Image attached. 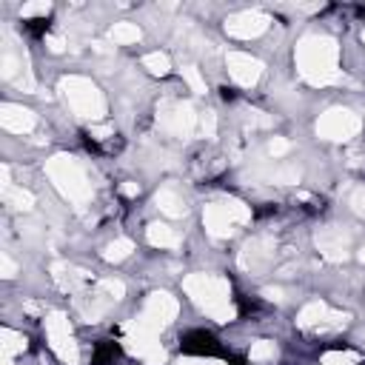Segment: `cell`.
Instances as JSON below:
<instances>
[{
	"label": "cell",
	"instance_id": "cell-12",
	"mask_svg": "<svg viewBox=\"0 0 365 365\" xmlns=\"http://www.w3.org/2000/svg\"><path fill=\"white\" fill-rule=\"evenodd\" d=\"M317 251L328 259V262H345L351 254V231L342 225H322L314 237Z\"/></svg>",
	"mask_w": 365,
	"mask_h": 365
},
{
	"label": "cell",
	"instance_id": "cell-14",
	"mask_svg": "<svg viewBox=\"0 0 365 365\" xmlns=\"http://www.w3.org/2000/svg\"><path fill=\"white\" fill-rule=\"evenodd\" d=\"M274 251H277V240L268 237V234H257V237H251L242 245V251H240V268L242 271H259V268H265L274 259Z\"/></svg>",
	"mask_w": 365,
	"mask_h": 365
},
{
	"label": "cell",
	"instance_id": "cell-16",
	"mask_svg": "<svg viewBox=\"0 0 365 365\" xmlns=\"http://www.w3.org/2000/svg\"><path fill=\"white\" fill-rule=\"evenodd\" d=\"M0 125L11 134H29L37 125V117L31 108H23L17 103H3L0 106Z\"/></svg>",
	"mask_w": 365,
	"mask_h": 365
},
{
	"label": "cell",
	"instance_id": "cell-26",
	"mask_svg": "<svg viewBox=\"0 0 365 365\" xmlns=\"http://www.w3.org/2000/svg\"><path fill=\"white\" fill-rule=\"evenodd\" d=\"M268 177H271V182H279V185H297L302 171H299V165H279Z\"/></svg>",
	"mask_w": 365,
	"mask_h": 365
},
{
	"label": "cell",
	"instance_id": "cell-39",
	"mask_svg": "<svg viewBox=\"0 0 365 365\" xmlns=\"http://www.w3.org/2000/svg\"><path fill=\"white\" fill-rule=\"evenodd\" d=\"M262 297H265V299H271V302H279L285 294H282V288H277V285H274V288H262Z\"/></svg>",
	"mask_w": 365,
	"mask_h": 365
},
{
	"label": "cell",
	"instance_id": "cell-1",
	"mask_svg": "<svg viewBox=\"0 0 365 365\" xmlns=\"http://www.w3.org/2000/svg\"><path fill=\"white\" fill-rule=\"evenodd\" d=\"M297 71L311 86H331L339 80V46L328 34H305L294 51Z\"/></svg>",
	"mask_w": 365,
	"mask_h": 365
},
{
	"label": "cell",
	"instance_id": "cell-7",
	"mask_svg": "<svg viewBox=\"0 0 365 365\" xmlns=\"http://www.w3.org/2000/svg\"><path fill=\"white\" fill-rule=\"evenodd\" d=\"M177 311H180V302H177L168 291H154V294L145 297L143 311L137 314V322H140L145 331H151V334L160 336V331L174 322Z\"/></svg>",
	"mask_w": 365,
	"mask_h": 365
},
{
	"label": "cell",
	"instance_id": "cell-11",
	"mask_svg": "<svg viewBox=\"0 0 365 365\" xmlns=\"http://www.w3.org/2000/svg\"><path fill=\"white\" fill-rule=\"evenodd\" d=\"M348 322V314L331 311L322 299H314L308 305H302V311L297 314V325L302 331H339Z\"/></svg>",
	"mask_w": 365,
	"mask_h": 365
},
{
	"label": "cell",
	"instance_id": "cell-36",
	"mask_svg": "<svg viewBox=\"0 0 365 365\" xmlns=\"http://www.w3.org/2000/svg\"><path fill=\"white\" fill-rule=\"evenodd\" d=\"M348 202H351V208H354L359 217H365V185L354 188V191H351V197H348Z\"/></svg>",
	"mask_w": 365,
	"mask_h": 365
},
{
	"label": "cell",
	"instance_id": "cell-3",
	"mask_svg": "<svg viewBox=\"0 0 365 365\" xmlns=\"http://www.w3.org/2000/svg\"><path fill=\"white\" fill-rule=\"evenodd\" d=\"M46 174H48V180L54 182V188H57L74 208H83V205L91 202L94 191H91L88 174H86V168H83L71 154H54V157L46 163Z\"/></svg>",
	"mask_w": 365,
	"mask_h": 365
},
{
	"label": "cell",
	"instance_id": "cell-2",
	"mask_svg": "<svg viewBox=\"0 0 365 365\" xmlns=\"http://www.w3.org/2000/svg\"><path fill=\"white\" fill-rule=\"evenodd\" d=\"M182 291L211 319H217V322H231L234 319L231 285H228L225 277H220V274H188L182 279Z\"/></svg>",
	"mask_w": 365,
	"mask_h": 365
},
{
	"label": "cell",
	"instance_id": "cell-31",
	"mask_svg": "<svg viewBox=\"0 0 365 365\" xmlns=\"http://www.w3.org/2000/svg\"><path fill=\"white\" fill-rule=\"evenodd\" d=\"M97 288H100V291H106V294H108L114 302L125 297V285H123L120 279H100V282H97Z\"/></svg>",
	"mask_w": 365,
	"mask_h": 365
},
{
	"label": "cell",
	"instance_id": "cell-35",
	"mask_svg": "<svg viewBox=\"0 0 365 365\" xmlns=\"http://www.w3.org/2000/svg\"><path fill=\"white\" fill-rule=\"evenodd\" d=\"M274 120H271V114H265V111H248V128L254 131V128H268Z\"/></svg>",
	"mask_w": 365,
	"mask_h": 365
},
{
	"label": "cell",
	"instance_id": "cell-24",
	"mask_svg": "<svg viewBox=\"0 0 365 365\" xmlns=\"http://www.w3.org/2000/svg\"><path fill=\"white\" fill-rule=\"evenodd\" d=\"M108 37L114 43H120V46H128V43H137L143 37V31L137 29V23H114L111 31H108Z\"/></svg>",
	"mask_w": 365,
	"mask_h": 365
},
{
	"label": "cell",
	"instance_id": "cell-38",
	"mask_svg": "<svg viewBox=\"0 0 365 365\" xmlns=\"http://www.w3.org/2000/svg\"><path fill=\"white\" fill-rule=\"evenodd\" d=\"M46 43H48V48H51V51H57V54L66 48V40H63V37H57V34H48V37H46Z\"/></svg>",
	"mask_w": 365,
	"mask_h": 365
},
{
	"label": "cell",
	"instance_id": "cell-28",
	"mask_svg": "<svg viewBox=\"0 0 365 365\" xmlns=\"http://www.w3.org/2000/svg\"><path fill=\"white\" fill-rule=\"evenodd\" d=\"M319 365H359V356L354 351H328Z\"/></svg>",
	"mask_w": 365,
	"mask_h": 365
},
{
	"label": "cell",
	"instance_id": "cell-22",
	"mask_svg": "<svg viewBox=\"0 0 365 365\" xmlns=\"http://www.w3.org/2000/svg\"><path fill=\"white\" fill-rule=\"evenodd\" d=\"M3 200H6L11 208H17V211H31V208H34V197H31V191L17 188V185L3 188Z\"/></svg>",
	"mask_w": 365,
	"mask_h": 365
},
{
	"label": "cell",
	"instance_id": "cell-45",
	"mask_svg": "<svg viewBox=\"0 0 365 365\" xmlns=\"http://www.w3.org/2000/svg\"><path fill=\"white\" fill-rule=\"evenodd\" d=\"M362 43H365V29H362Z\"/></svg>",
	"mask_w": 365,
	"mask_h": 365
},
{
	"label": "cell",
	"instance_id": "cell-9",
	"mask_svg": "<svg viewBox=\"0 0 365 365\" xmlns=\"http://www.w3.org/2000/svg\"><path fill=\"white\" fill-rule=\"evenodd\" d=\"M46 334H48V345L51 351L57 354L60 362L66 365H80V348L71 336V325H68V317L60 314V311H51L46 317Z\"/></svg>",
	"mask_w": 365,
	"mask_h": 365
},
{
	"label": "cell",
	"instance_id": "cell-42",
	"mask_svg": "<svg viewBox=\"0 0 365 365\" xmlns=\"http://www.w3.org/2000/svg\"><path fill=\"white\" fill-rule=\"evenodd\" d=\"M91 134H94L97 140H103V137H108V128H103V125H91Z\"/></svg>",
	"mask_w": 365,
	"mask_h": 365
},
{
	"label": "cell",
	"instance_id": "cell-41",
	"mask_svg": "<svg viewBox=\"0 0 365 365\" xmlns=\"http://www.w3.org/2000/svg\"><path fill=\"white\" fill-rule=\"evenodd\" d=\"M123 194L134 197V194H140V185H137V182H125V185H123Z\"/></svg>",
	"mask_w": 365,
	"mask_h": 365
},
{
	"label": "cell",
	"instance_id": "cell-29",
	"mask_svg": "<svg viewBox=\"0 0 365 365\" xmlns=\"http://www.w3.org/2000/svg\"><path fill=\"white\" fill-rule=\"evenodd\" d=\"M17 71H20V60L14 57L11 48H6V51H3V60H0V74H3V80H11Z\"/></svg>",
	"mask_w": 365,
	"mask_h": 365
},
{
	"label": "cell",
	"instance_id": "cell-33",
	"mask_svg": "<svg viewBox=\"0 0 365 365\" xmlns=\"http://www.w3.org/2000/svg\"><path fill=\"white\" fill-rule=\"evenodd\" d=\"M291 151V143L285 140V137H271V143H268V154L277 160V157H285Z\"/></svg>",
	"mask_w": 365,
	"mask_h": 365
},
{
	"label": "cell",
	"instance_id": "cell-5",
	"mask_svg": "<svg viewBox=\"0 0 365 365\" xmlns=\"http://www.w3.org/2000/svg\"><path fill=\"white\" fill-rule=\"evenodd\" d=\"M251 220V208L240 200H220V202H208L202 208V225L211 237L225 240L234 234V225H245Z\"/></svg>",
	"mask_w": 365,
	"mask_h": 365
},
{
	"label": "cell",
	"instance_id": "cell-8",
	"mask_svg": "<svg viewBox=\"0 0 365 365\" xmlns=\"http://www.w3.org/2000/svg\"><path fill=\"white\" fill-rule=\"evenodd\" d=\"M157 125L171 134V137H180V140H188L197 128V111L191 103L185 100H171V103H163L160 106V114H157Z\"/></svg>",
	"mask_w": 365,
	"mask_h": 365
},
{
	"label": "cell",
	"instance_id": "cell-15",
	"mask_svg": "<svg viewBox=\"0 0 365 365\" xmlns=\"http://www.w3.org/2000/svg\"><path fill=\"white\" fill-rule=\"evenodd\" d=\"M225 66H228V74L237 86H254L259 77H262V63L245 51H228L225 57Z\"/></svg>",
	"mask_w": 365,
	"mask_h": 365
},
{
	"label": "cell",
	"instance_id": "cell-10",
	"mask_svg": "<svg viewBox=\"0 0 365 365\" xmlns=\"http://www.w3.org/2000/svg\"><path fill=\"white\" fill-rule=\"evenodd\" d=\"M359 128H362V120L351 108H328L317 120V134L331 143H345V140L356 137Z\"/></svg>",
	"mask_w": 365,
	"mask_h": 365
},
{
	"label": "cell",
	"instance_id": "cell-21",
	"mask_svg": "<svg viewBox=\"0 0 365 365\" xmlns=\"http://www.w3.org/2000/svg\"><path fill=\"white\" fill-rule=\"evenodd\" d=\"M0 348H3V359H11V356L26 351V336L11 331V328H3L0 331Z\"/></svg>",
	"mask_w": 365,
	"mask_h": 365
},
{
	"label": "cell",
	"instance_id": "cell-27",
	"mask_svg": "<svg viewBox=\"0 0 365 365\" xmlns=\"http://www.w3.org/2000/svg\"><path fill=\"white\" fill-rule=\"evenodd\" d=\"M143 66L151 71V74H168V68H171V60H168V54H163V51H151V54H145L143 57Z\"/></svg>",
	"mask_w": 365,
	"mask_h": 365
},
{
	"label": "cell",
	"instance_id": "cell-40",
	"mask_svg": "<svg viewBox=\"0 0 365 365\" xmlns=\"http://www.w3.org/2000/svg\"><path fill=\"white\" fill-rule=\"evenodd\" d=\"M180 365H225V362H220V359H182Z\"/></svg>",
	"mask_w": 365,
	"mask_h": 365
},
{
	"label": "cell",
	"instance_id": "cell-19",
	"mask_svg": "<svg viewBox=\"0 0 365 365\" xmlns=\"http://www.w3.org/2000/svg\"><path fill=\"white\" fill-rule=\"evenodd\" d=\"M154 205H157L165 217H174V220H177V217H185V211H188V205L182 202V197H180L171 185H163V188L154 194Z\"/></svg>",
	"mask_w": 365,
	"mask_h": 365
},
{
	"label": "cell",
	"instance_id": "cell-4",
	"mask_svg": "<svg viewBox=\"0 0 365 365\" xmlns=\"http://www.w3.org/2000/svg\"><path fill=\"white\" fill-rule=\"evenodd\" d=\"M60 91H63L66 106H68L80 120L97 123V120L106 117V97H103V91H100L88 77L68 74V77L60 80Z\"/></svg>",
	"mask_w": 365,
	"mask_h": 365
},
{
	"label": "cell",
	"instance_id": "cell-6",
	"mask_svg": "<svg viewBox=\"0 0 365 365\" xmlns=\"http://www.w3.org/2000/svg\"><path fill=\"white\" fill-rule=\"evenodd\" d=\"M123 345H125L128 354H134L145 365H163L165 362V348L160 345L157 334L145 331L137 319H131V322L123 325Z\"/></svg>",
	"mask_w": 365,
	"mask_h": 365
},
{
	"label": "cell",
	"instance_id": "cell-44",
	"mask_svg": "<svg viewBox=\"0 0 365 365\" xmlns=\"http://www.w3.org/2000/svg\"><path fill=\"white\" fill-rule=\"evenodd\" d=\"M3 365H14V362H11V359H3Z\"/></svg>",
	"mask_w": 365,
	"mask_h": 365
},
{
	"label": "cell",
	"instance_id": "cell-23",
	"mask_svg": "<svg viewBox=\"0 0 365 365\" xmlns=\"http://www.w3.org/2000/svg\"><path fill=\"white\" fill-rule=\"evenodd\" d=\"M248 359H251L254 365H271V362L277 359V345H274L271 339H257V342L251 345V351H248Z\"/></svg>",
	"mask_w": 365,
	"mask_h": 365
},
{
	"label": "cell",
	"instance_id": "cell-17",
	"mask_svg": "<svg viewBox=\"0 0 365 365\" xmlns=\"http://www.w3.org/2000/svg\"><path fill=\"white\" fill-rule=\"evenodd\" d=\"M114 299L106 294V291H94V294H80L77 299H74V305H77V314L86 319V322H97L106 311H108V305H111Z\"/></svg>",
	"mask_w": 365,
	"mask_h": 365
},
{
	"label": "cell",
	"instance_id": "cell-25",
	"mask_svg": "<svg viewBox=\"0 0 365 365\" xmlns=\"http://www.w3.org/2000/svg\"><path fill=\"white\" fill-rule=\"evenodd\" d=\"M131 251H134V242L125 240V237H120V240H114V242H108V245L103 248V259H106V262H120V259H125Z\"/></svg>",
	"mask_w": 365,
	"mask_h": 365
},
{
	"label": "cell",
	"instance_id": "cell-20",
	"mask_svg": "<svg viewBox=\"0 0 365 365\" xmlns=\"http://www.w3.org/2000/svg\"><path fill=\"white\" fill-rule=\"evenodd\" d=\"M145 237H148V242L154 248H177L180 245V234L168 222H151L148 231H145Z\"/></svg>",
	"mask_w": 365,
	"mask_h": 365
},
{
	"label": "cell",
	"instance_id": "cell-30",
	"mask_svg": "<svg viewBox=\"0 0 365 365\" xmlns=\"http://www.w3.org/2000/svg\"><path fill=\"white\" fill-rule=\"evenodd\" d=\"M182 80L191 86L194 94H205V80L200 77V71H197L194 66H185V68H182Z\"/></svg>",
	"mask_w": 365,
	"mask_h": 365
},
{
	"label": "cell",
	"instance_id": "cell-18",
	"mask_svg": "<svg viewBox=\"0 0 365 365\" xmlns=\"http://www.w3.org/2000/svg\"><path fill=\"white\" fill-rule=\"evenodd\" d=\"M51 277H54V282L63 288V291H80L86 282H88V274L86 271H80V268H74V265H68V262H51Z\"/></svg>",
	"mask_w": 365,
	"mask_h": 365
},
{
	"label": "cell",
	"instance_id": "cell-37",
	"mask_svg": "<svg viewBox=\"0 0 365 365\" xmlns=\"http://www.w3.org/2000/svg\"><path fill=\"white\" fill-rule=\"evenodd\" d=\"M0 262H3V277H6V279L17 274V265L11 262V257H9V254H0Z\"/></svg>",
	"mask_w": 365,
	"mask_h": 365
},
{
	"label": "cell",
	"instance_id": "cell-43",
	"mask_svg": "<svg viewBox=\"0 0 365 365\" xmlns=\"http://www.w3.org/2000/svg\"><path fill=\"white\" fill-rule=\"evenodd\" d=\"M359 259H362V262H365V245H362V248H359Z\"/></svg>",
	"mask_w": 365,
	"mask_h": 365
},
{
	"label": "cell",
	"instance_id": "cell-32",
	"mask_svg": "<svg viewBox=\"0 0 365 365\" xmlns=\"http://www.w3.org/2000/svg\"><path fill=\"white\" fill-rule=\"evenodd\" d=\"M200 131H202V137H214L217 134V114L214 111H202V117H200Z\"/></svg>",
	"mask_w": 365,
	"mask_h": 365
},
{
	"label": "cell",
	"instance_id": "cell-13",
	"mask_svg": "<svg viewBox=\"0 0 365 365\" xmlns=\"http://www.w3.org/2000/svg\"><path fill=\"white\" fill-rule=\"evenodd\" d=\"M271 26V17L259 9H245V11H237L225 20V31L237 40H251V37H259L265 29Z\"/></svg>",
	"mask_w": 365,
	"mask_h": 365
},
{
	"label": "cell",
	"instance_id": "cell-34",
	"mask_svg": "<svg viewBox=\"0 0 365 365\" xmlns=\"http://www.w3.org/2000/svg\"><path fill=\"white\" fill-rule=\"evenodd\" d=\"M48 11H51V3L48 0H43V3H26L20 9L23 17H37V14H48Z\"/></svg>",
	"mask_w": 365,
	"mask_h": 365
}]
</instances>
